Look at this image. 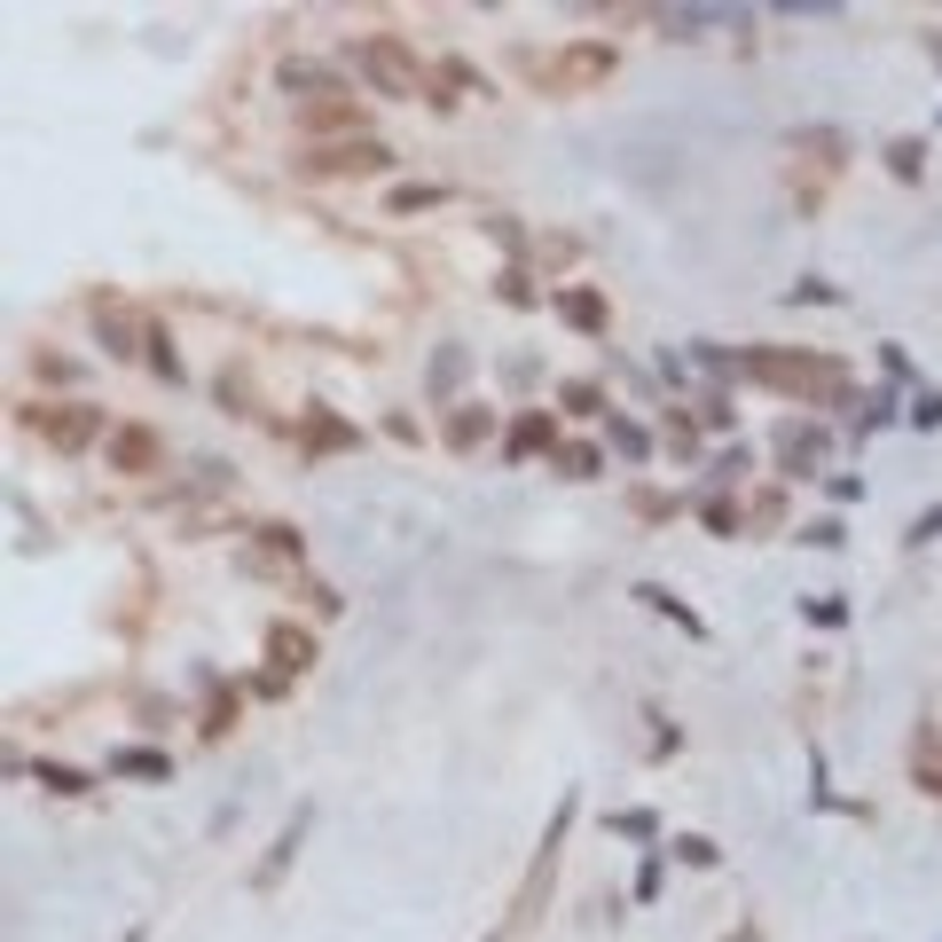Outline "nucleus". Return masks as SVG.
I'll return each mask as SVG.
<instances>
[{
    "instance_id": "nucleus-1",
    "label": "nucleus",
    "mask_w": 942,
    "mask_h": 942,
    "mask_svg": "<svg viewBox=\"0 0 942 942\" xmlns=\"http://www.w3.org/2000/svg\"><path fill=\"white\" fill-rule=\"evenodd\" d=\"M738 369H747L754 385L786 393V400H840V393H849V361L810 354V346H747Z\"/></svg>"
},
{
    "instance_id": "nucleus-2",
    "label": "nucleus",
    "mask_w": 942,
    "mask_h": 942,
    "mask_svg": "<svg viewBox=\"0 0 942 942\" xmlns=\"http://www.w3.org/2000/svg\"><path fill=\"white\" fill-rule=\"evenodd\" d=\"M511 63H519V79H534L543 94H582L597 79H613V48H604V40H574V48H558V55L519 48Z\"/></svg>"
},
{
    "instance_id": "nucleus-3",
    "label": "nucleus",
    "mask_w": 942,
    "mask_h": 942,
    "mask_svg": "<svg viewBox=\"0 0 942 942\" xmlns=\"http://www.w3.org/2000/svg\"><path fill=\"white\" fill-rule=\"evenodd\" d=\"M354 63H361V72L378 79L385 94H400V103L432 87V72H424V63H417L409 48H400V40H385V31H378V40H354Z\"/></svg>"
},
{
    "instance_id": "nucleus-4",
    "label": "nucleus",
    "mask_w": 942,
    "mask_h": 942,
    "mask_svg": "<svg viewBox=\"0 0 942 942\" xmlns=\"http://www.w3.org/2000/svg\"><path fill=\"white\" fill-rule=\"evenodd\" d=\"M24 424L31 432H40V441H55V448H94V441H103V417H94L87 409V400H31V409H24Z\"/></svg>"
},
{
    "instance_id": "nucleus-5",
    "label": "nucleus",
    "mask_w": 942,
    "mask_h": 942,
    "mask_svg": "<svg viewBox=\"0 0 942 942\" xmlns=\"http://www.w3.org/2000/svg\"><path fill=\"white\" fill-rule=\"evenodd\" d=\"M385 165H393V150L378 133H346V142H315L298 157V174H385Z\"/></svg>"
},
{
    "instance_id": "nucleus-6",
    "label": "nucleus",
    "mask_w": 942,
    "mask_h": 942,
    "mask_svg": "<svg viewBox=\"0 0 942 942\" xmlns=\"http://www.w3.org/2000/svg\"><path fill=\"white\" fill-rule=\"evenodd\" d=\"M307 825H315V810L298 801V810H291V825H283V840H276V849L259 856V871H252V888H259V895H267V888H276L283 871H291V856H298V840H307Z\"/></svg>"
},
{
    "instance_id": "nucleus-7",
    "label": "nucleus",
    "mask_w": 942,
    "mask_h": 942,
    "mask_svg": "<svg viewBox=\"0 0 942 942\" xmlns=\"http://www.w3.org/2000/svg\"><path fill=\"white\" fill-rule=\"evenodd\" d=\"M298 126L307 133H339L346 142V133H361V103L354 94H322V103H298Z\"/></svg>"
},
{
    "instance_id": "nucleus-8",
    "label": "nucleus",
    "mask_w": 942,
    "mask_h": 942,
    "mask_svg": "<svg viewBox=\"0 0 942 942\" xmlns=\"http://www.w3.org/2000/svg\"><path fill=\"white\" fill-rule=\"evenodd\" d=\"M252 574H283V565H298V526H259V543L244 550Z\"/></svg>"
},
{
    "instance_id": "nucleus-9",
    "label": "nucleus",
    "mask_w": 942,
    "mask_h": 942,
    "mask_svg": "<svg viewBox=\"0 0 942 942\" xmlns=\"http://www.w3.org/2000/svg\"><path fill=\"white\" fill-rule=\"evenodd\" d=\"M912 786L942 801V723H919L912 730Z\"/></svg>"
},
{
    "instance_id": "nucleus-10",
    "label": "nucleus",
    "mask_w": 942,
    "mask_h": 942,
    "mask_svg": "<svg viewBox=\"0 0 942 942\" xmlns=\"http://www.w3.org/2000/svg\"><path fill=\"white\" fill-rule=\"evenodd\" d=\"M111 778L165 786V778H174V754H165V747H118V754H111Z\"/></svg>"
},
{
    "instance_id": "nucleus-11",
    "label": "nucleus",
    "mask_w": 942,
    "mask_h": 942,
    "mask_svg": "<svg viewBox=\"0 0 942 942\" xmlns=\"http://www.w3.org/2000/svg\"><path fill=\"white\" fill-rule=\"evenodd\" d=\"M111 463H118V471H133V480H142V471H157V432L118 424V432H111Z\"/></svg>"
},
{
    "instance_id": "nucleus-12",
    "label": "nucleus",
    "mask_w": 942,
    "mask_h": 942,
    "mask_svg": "<svg viewBox=\"0 0 942 942\" xmlns=\"http://www.w3.org/2000/svg\"><path fill=\"white\" fill-rule=\"evenodd\" d=\"M267 660H276V676H298V667H315V636L307 628H267Z\"/></svg>"
},
{
    "instance_id": "nucleus-13",
    "label": "nucleus",
    "mask_w": 942,
    "mask_h": 942,
    "mask_svg": "<svg viewBox=\"0 0 942 942\" xmlns=\"http://www.w3.org/2000/svg\"><path fill=\"white\" fill-rule=\"evenodd\" d=\"M786 150L793 157H817V165H840V157H849V133H840V126H793Z\"/></svg>"
},
{
    "instance_id": "nucleus-14",
    "label": "nucleus",
    "mask_w": 942,
    "mask_h": 942,
    "mask_svg": "<svg viewBox=\"0 0 942 942\" xmlns=\"http://www.w3.org/2000/svg\"><path fill=\"white\" fill-rule=\"evenodd\" d=\"M480 87H487V79L471 72L463 55H448V63H432V87H424V94H432V103H463V94H480Z\"/></svg>"
},
{
    "instance_id": "nucleus-15",
    "label": "nucleus",
    "mask_w": 942,
    "mask_h": 942,
    "mask_svg": "<svg viewBox=\"0 0 942 942\" xmlns=\"http://www.w3.org/2000/svg\"><path fill=\"white\" fill-rule=\"evenodd\" d=\"M817 456H825V432L817 424H778V463L786 471H810Z\"/></svg>"
},
{
    "instance_id": "nucleus-16",
    "label": "nucleus",
    "mask_w": 942,
    "mask_h": 942,
    "mask_svg": "<svg viewBox=\"0 0 942 942\" xmlns=\"http://www.w3.org/2000/svg\"><path fill=\"white\" fill-rule=\"evenodd\" d=\"M487 432H495V417L480 409V400H463V409L448 417V448H480V441H487Z\"/></svg>"
},
{
    "instance_id": "nucleus-17",
    "label": "nucleus",
    "mask_w": 942,
    "mask_h": 942,
    "mask_svg": "<svg viewBox=\"0 0 942 942\" xmlns=\"http://www.w3.org/2000/svg\"><path fill=\"white\" fill-rule=\"evenodd\" d=\"M558 315L597 339V330H604V298H597V291H558Z\"/></svg>"
},
{
    "instance_id": "nucleus-18",
    "label": "nucleus",
    "mask_w": 942,
    "mask_h": 942,
    "mask_svg": "<svg viewBox=\"0 0 942 942\" xmlns=\"http://www.w3.org/2000/svg\"><path fill=\"white\" fill-rule=\"evenodd\" d=\"M543 448L558 456V424L550 417H519L511 424V456H543Z\"/></svg>"
},
{
    "instance_id": "nucleus-19",
    "label": "nucleus",
    "mask_w": 942,
    "mask_h": 942,
    "mask_svg": "<svg viewBox=\"0 0 942 942\" xmlns=\"http://www.w3.org/2000/svg\"><path fill=\"white\" fill-rule=\"evenodd\" d=\"M636 597H645V604H652V613H667V621H676L684 636H706V621H699V613H684V604H676V597H667L660 582H636Z\"/></svg>"
},
{
    "instance_id": "nucleus-20",
    "label": "nucleus",
    "mask_w": 942,
    "mask_h": 942,
    "mask_svg": "<svg viewBox=\"0 0 942 942\" xmlns=\"http://www.w3.org/2000/svg\"><path fill=\"white\" fill-rule=\"evenodd\" d=\"M456 385H463V346H441L432 354V400H456Z\"/></svg>"
},
{
    "instance_id": "nucleus-21",
    "label": "nucleus",
    "mask_w": 942,
    "mask_h": 942,
    "mask_svg": "<svg viewBox=\"0 0 942 942\" xmlns=\"http://www.w3.org/2000/svg\"><path fill=\"white\" fill-rule=\"evenodd\" d=\"M142 361L157 369V378H165V385H174V378H181V354H174V339H165V330H142Z\"/></svg>"
},
{
    "instance_id": "nucleus-22",
    "label": "nucleus",
    "mask_w": 942,
    "mask_h": 942,
    "mask_svg": "<svg viewBox=\"0 0 942 942\" xmlns=\"http://www.w3.org/2000/svg\"><path fill=\"white\" fill-rule=\"evenodd\" d=\"M604 432H613V448H621L628 463H645V456H652V432H636V424H628V417H613V409H604Z\"/></svg>"
},
{
    "instance_id": "nucleus-23",
    "label": "nucleus",
    "mask_w": 942,
    "mask_h": 942,
    "mask_svg": "<svg viewBox=\"0 0 942 942\" xmlns=\"http://www.w3.org/2000/svg\"><path fill=\"white\" fill-rule=\"evenodd\" d=\"M604 825H613V832H628V840H660V817H652V810H613Z\"/></svg>"
},
{
    "instance_id": "nucleus-24",
    "label": "nucleus",
    "mask_w": 942,
    "mask_h": 942,
    "mask_svg": "<svg viewBox=\"0 0 942 942\" xmlns=\"http://www.w3.org/2000/svg\"><path fill=\"white\" fill-rule=\"evenodd\" d=\"M919 165H927L919 142H888V174H895V181H919Z\"/></svg>"
},
{
    "instance_id": "nucleus-25",
    "label": "nucleus",
    "mask_w": 942,
    "mask_h": 942,
    "mask_svg": "<svg viewBox=\"0 0 942 942\" xmlns=\"http://www.w3.org/2000/svg\"><path fill=\"white\" fill-rule=\"evenodd\" d=\"M307 441H315V448H354V432H346L339 417H307Z\"/></svg>"
},
{
    "instance_id": "nucleus-26",
    "label": "nucleus",
    "mask_w": 942,
    "mask_h": 942,
    "mask_svg": "<svg viewBox=\"0 0 942 942\" xmlns=\"http://www.w3.org/2000/svg\"><path fill=\"white\" fill-rule=\"evenodd\" d=\"M558 471L565 480H589V471H604V456L597 448H558Z\"/></svg>"
},
{
    "instance_id": "nucleus-27",
    "label": "nucleus",
    "mask_w": 942,
    "mask_h": 942,
    "mask_svg": "<svg viewBox=\"0 0 942 942\" xmlns=\"http://www.w3.org/2000/svg\"><path fill=\"white\" fill-rule=\"evenodd\" d=\"M424 205H448V189H393V213H400V220L424 213Z\"/></svg>"
},
{
    "instance_id": "nucleus-28",
    "label": "nucleus",
    "mask_w": 942,
    "mask_h": 942,
    "mask_svg": "<svg viewBox=\"0 0 942 942\" xmlns=\"http://www.w3.org/2000/svg\"><path fill=\"white\" fill-rule=\"evenodd\" d=\"M912 424H919V432H934V424H942V393H927V385L912 393Z\"/></svg>"
},
{
    "instance_id": "nucleus-29",
    "label": "nucleus",
    "mask_w": 942,
    "mask_h": 942,
    "mask_svg": "<svg viewBox=\"0 0 942 942\" xmlns=\"http://www.w3.org/2000/svg\"><path fill=\"white\" fill-rule=\"evenodd\" d=\"M228 723H236V691H220V699H213V706H205V738H220V730H228Z\"/></svg>"
},
{
    "instance_id": "nucleus-30",
    "label": "nucleus",
    "mask_w": 942,
    "mask_h": 942,
    "mask_svg": "<svg viewBox=\"0 0 942 942\" xmlns=\"http://www.w3.org/2000/svg\"><path fill=\"white\" fill-rule=\"evenodd\" d=\"M801 543H810V550H840V543H849V534H840L832 519H817V526H801Z\"/></svg>"
},
{
    "instance_id": "nucleus-31",
    "label": "nucleus",
    "mask_w": 942,
    "mask_h": 942,
    "mask_svg": "<svg viewBox=\"0 0 942 942\" xmlns=\"http://www.w3.org/2000/svg\"><path fill=\"white\" fill-rule=\"evenodd\" d=\"M660 880H667V864H660V856H645V864H636V895H645V903L660 895Z\"/></svg>"
},
{
    "instance_id": "nucleus-32",
    "label": "nucleus",
    "mask_w": 942,
    "mask_h": 942,
    "mask_svg": "<svg viewBox=\"0 0 942 942\" xmlns=\"http://www.w3.org/2000/svg\"><path fill=\"white\" fill-rule=\"evenodd\" d=\"M810 621L817 628H840V621H849V604H840V597H810Z\"/></svg>"
},
{
    "instance_id": "nucleus-33",
    "label": "nucleus",
    "mask_w": 942,
    "mask_h": 942,
    "mask_svg": "<svg viewBox=\"0 0 942 942\" xmlns=\"http://www.w3.org/2000/svg\"><path fill=\"white\" fill-rule=\"evenodd\" d=\"M565 409H589V417H604V393H597V385H565Z\"/></svg>"
},
{
    "instance_id": "nucleus-34",
    "label": "nucleus",
    "mask_w": 942,
    "mask_h": 942,
    "mask_svg": "<svg viewBox=\"0 0 942 942\" xmlns=\"http://www.w3.org/2000/svg\"><path fill=\"white\" fill-rule=\"evenodd\" d=\"M676 856H684V864H715V840H699V832H684V840H676Z\"/></svg>"
},
{
    "instance_id": "nucleus-35",
    "label": "nucleus",
    "mask_w": 942,
    "mask_h": 942,
    "mask_svg": "<svg viewBox=\"0 0 942 942\" xmlns=\"http://www.w3.org/2000/svg\"><path fill=\"white\" fill-rule=\"evenodd\" d=\"M912 543H942V502H934V511H919V519H912Z\"/></svg>"
},
{
    "instance_id": "nucleus-36",
    "label": "nucleus",
    "mask_w": 942,
    "mask_h": 942,
    "mask_svg": "<svg viewBox=\"0 0 942 942\" xmlns=\"http://www.w3.org/2000/svg\"><path fill=\"white\" fill-rule=\"evenodd\" d=\"M825 487H832V502H856V495H864V480H856V471H832Z\"/></svg>"
},
{
    "instance_id": "nucleus-37",
    "label": "nucleus",
    "mask_w": 942,
    "mask_h": 942,
    "mask_svg": "<svg viewBox=\"0 0 942 942\" xmlns=\"http://www.w3.org/2000/svg\"><path fill=\"white\" fill-rule=\"evenodd\" d=\"M706 526H715V534H738V502H706Z\"/></svg>"
},
{
    "instance_id": "nucleus-38",
    "label": "nucleus",
    "mask_w": 942,
    "mask_h": 942,
    "mask_svg": "<svg viewBox=\"0 0 942 942\" xmlns=\"http://www.w3.org/2000/svg\"><path fill=\"white\" fill-rule=\"evenodd\" d=\"M118 942H142V927H133V934H118Z\"/></svg>"
},
{
    "instance_id": "nucleus-39",
    "label": "nucleus",
    "mask_w": 942,
    "mask_h": 942,
    "mask_svg": "<svg viewBox=\"0 0 942 942\" xmlns=\"http://www.w3.org/2000/svg\"><path fill=\"white\" fill-rule=\"evenodd\" d=\"M487 942H502V934H487Z\"/></svg>"
}]
</instances>
